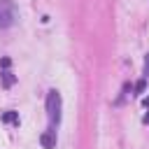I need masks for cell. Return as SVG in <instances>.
<instances>
[{
	"label": "cell",
	"instance_id": "obj_3",
	"mask_svg": "<svg viewBox=\"0 0 149 149\" xmlns=\"http://www.w3.org/2000/svg\"><path fill=\"white\" fill-rule=\"evenodd\" d=\"M40 142H42L44 149H54V147H56V130H47V133H42V135H40Z\"/></svg>",
	"mask_w": 149,
	"mask_h": 149
},
{
	"label": "cell",
	"instance_id": "obj_4",
	"mask_svg": "<svg viewBox=\"0 0 149 149\" xmlns=\"http://www.w3.org/2000/svg\"><path fill=\"white\" fill-rule=\"evenodd\" d=\"M2 121H5V123H12V126H19V112L7 109V112L2 114Z\"/></svg>",
	"mask_w": 149,
	"mask_h": 149
},
{
	"label": "cell",
	"instance_id": "obj_6",
	"mask_svg": "<svg viewBox=\"0 0 149 149\" xmlns=\"http://www.w3.org/2000/svg\"><path fill=\"white\" fill-rule=\"evenodd\" d=\"M9 65H12L9 58H0V68H2V70H9Z\"/></svg>",
	"mask_w": 149,
	"mask_h": 149
},
{
	"label": "cell",
	"instance_id": "obj_1",
	"mask_svg": "<svg viewBox=\"0 0 149 149\" xmlns=\"http://www.w3.org/2000/svg\"><path fill=\"white\" fill-rule=\"evenodd\" d=\"M61 109H63V100L61 93L56 88H51L47 93V119H49V130H56L61 123Z\"/></svg>",
	"mask_w": 149,
	"mask_h": 149
},
{
	"label": "cell",
	"instance_id": "obj_5",
	"mask_svg": "<svg viewBox=\"0 0 149 149\" xmlns=\"http://www.w3.org/2000/svg\"><path fill=\"white\" fill-rule=\"evenodd\" d=\"M14 81H16V77H14L9 70H2V86H5V88H9Z\"/></svg>",
	"mask_w": 149,
	"mask_h": 149
},
{
	"label": "cell",
	"instance_id": "obj_8",
	"mask_svg": "<svg viewBox=\"0 0 149 149\" xmlns=\"http://www.w3.org/2000/svg\"><path fill=\"white\" fill-rule=\"evenodd\" d=\"M135 91H144V79H140V81L135 84Z\"/></svg>",
	"mask_w": 149,
	"mask_h": 149
},
{
	"label": "cell",
	"instance_id": "obj_2",
	"mask_svg": "<svg viewBox=\"0 0 149 149\" xmlns=\"http://www.w3.org/2000/svg\"><path fill=\"white\" fill-rule=\"evenodd\" d=\"M16 5L12 0H0V30L2 28H9L14 21H16Z\"/></svg>",
	"mask_w": 149,
	"mask_h": 149
},
{
	"label": "cell",
	"instance_id": "obj_9",
	"mask_svg": "<svg viewBox=\"0 0 149 149\" xmlns=\"http://www.w3.org/2000/svg\"><path fill=\"white\" fill-rule=\"evenodd\" d=\"M142 105H144V107H149V95H147V98L142 100Z\"/></svg>",
	"mask_w": 149,
	"mask_h": 149
},
{
	"label": "cell",
	"instance_id": "obj_7",
	"mask_svg": "<svg viewBox=\"0 0 149 149\" xmlns=\"http://www.w3.org/2000/svg\"><path fill=\"white\" fill-rule=\"evenodd\" d=\"M142 72H144V77H149V54H147V58H144V68H142Z\"/></svg>",
	"mask_w": 149,
	"mask_h": 149
}]
</instances>
